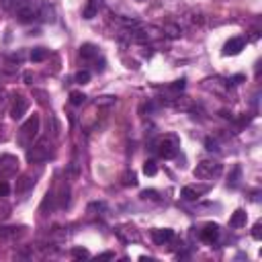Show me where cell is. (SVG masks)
<instances>
[{"label":"cell","instance_id":"1","mask_svg":"<svg viewBox=\"0 0 262 262\" xmlns=\"http://www.w3.org/2000/svg\"><path fill=\"white\" fill-rule=\"evenodd\" d=\"M39 123H41V119L35 113L23 123V127L19 129V135H17V141H19L21 147H27L29 149L33 145V141L37 139V133H39Z\"/></svg>","mask_w":262,"mask_h":262},{"label":"cell","instance_id":"2","mask_svg":"<svg viewBox=\"0 0 262 262\" xmlns=\"http://www.w3.org/2000/svg\"><path fill=\"white\" fill-rule=\"evenodd\" d=\"M41 7H43V0H23V3L15 9L17 21H19V23H33V21H39Z\"/></svg>","mask_w":262,"mask_h":262},{"label":"cell","instance_id":"3","mask_svg":"<svg viewBox=\"0 0 262 262\" xmlns=\"http://www.w3.org/2000/svg\"><path fill=\"white\" fill-rule=\"evenodd\" d=\"M154 149L158 152L164 160H172L174 156L178 154V149H180V139L174 135V133H170V135H164V137H160L158 141H156V145H154Z\"/></svg>","mask_w":262,"mask_h":262},{"label":"cell","instance_id":"4","mask_svg":"<svg viewBox=\"0 0 262 262\" xmlns=\"http://www.w3.org/2000/svg\"><path fill=\"white\" fill-rule=\"evenodd\" d=\"M221 172H223V166L217 160H203L193 170L195 178H201V180H213V178L221 176Z\"/></svg>","mask_w":262,"mask_h":262},{"label":"cell","instance_id":"5","mask_svg":"<svg viewBox=\"0 0 262 262\" xmlns=\"http://www.w3.org/2000/svg\"><path fill=\"white\" fill-rule=\"evenodd\" d=\"M47 158H49V139H47V137L39 139V141H37L35 145H31L29 152H27V160H29L31 164L45 162Z\"/></svg>","mask_w":262,"mask_h":262},{"label":"cell","instance_id":"6","mask_svg":"<svg viewBox=\"0 0 262 262\" xmlns=\"http://www.w3.org/2000/svg\"><path fill=\"white\" fill-rule=\"evenodd\" d=\"M19 170V160L11 154H0V180L15 176Z\"/></svg>","mask_w":262,"mask_h":262},{"label":"cell","instance_id":"7","mask_svg":"<svg viewBox=\"0 0 262 262\" xmlns=\"http://www.w3.org/2000/svg\"><path fill=\"white\" fill-rule=\"evenodd\" d=\"M27 111H29V98L23 96V94H17V96H15V102H13V107H11V117H13L15 121H19V119L25 117Z\"/></svg>","mask_w":262,"mask_h":262},{"label":"cell","instance_id":"8","mask_svg":"<svg viewBox=\"0 0 262 262\" xmlns=\"http://www.w3.org/2000/svg\"><path fill=\"white\" fill-rule=\"evenodd\" d=\"M115 234H117V238H119L121 242H125V244H131V242H137V240H139V232H137L133 226H121V228L115 230Z\"/></svg>","mask_w":262,"mask_h":262},{"label":"cell","instance_id":"9","mask_svg":"<svg viewBox=\"0 0 262 262\" xmlns=\"http://www.w3.org/2000/svg\"><path fill=\"white\" fill-rule=\"evenodd\" d=\"M244 47H246V39H244V37H232V39L223 45V54H226V56H238Z\"/></svg>","mask_w":262,"mask_h":262},{"label":"cell","instance_id":"10","mask_svg":"<svg viewBox=\"0 0 262 262\" xmlns=\"http://www.w3.org/2000/svg\"><path fill=\"white\" fill-rule=\"evenodd\" d=\"M152 240H154V244L164 246V244H168L170 240H174V232H172L170 228H158V230L152 232Z\"/></svg>","mask_w":262,"mask_h":262},{"label":"cell","instance_id":"11","mask_svg":"<svg viewBox=\"0 0 262 262\" xmlns=\"http://www.w3.org/2000/svg\"><path fill=\"white\" fill-rule=\"evenodd\" d=\"M217 238H219V226H217V223H207V226L201 230V240L207 242V244L217 242Z\"/></svg>","mask_w":262,"mask_h":262},{"label":"cell","instance_id":"12","mask_svg":"<svg viewBox=\"0 0 262 262\" xmlns=\"http://www.w3.org/2000/svg\"><path fill=\"white\" fill-rule=\"evenodd\" d=\"M207 191H209V186H184L180 195H182L184 201H197V199H199L201 195H205Z\"/></svg>","mask_w":262,"mask_h":262},{"label":"cell","instance_id":"13","mask_svg":"<svg viewBox=\"0 0 262 262\" xmlns=\"http://www.w3.org/2000/svg\"><path fill=\"white\" fill-rule=\"evenodd\" d=\"M100 7H102V0H86V7H84V11H82V17L88 19V21L94 19V17L98 15Z\"/></svg>","mask_w":262,"mask_h":262},{"label":"cell","instance_id":"14","mask_svg":"<svg viewBox=\"0 0 262 262\" xmlns=\"http://www.w3.org/2000/svg\"><path fill=\"white\" fill-rule=\"evenodd\" d=\"M80 58L82 60H96L98 58V47L96 45H92V43H84V45H80Z\"/></svg>","mask_w":262,"mask_h":262},{"label":"cell","instance_id":"15","mask_svg":"<svg viewBox=\"0 0 262 262\" xmlns=\"http://www.w3.org/2000/svg\"><path fill=\"white\" fill-rule=\"evenodd\" d=\"M39 21H43V23H54V21H56V11H54V7L47 5V3H43L41 13H39Z\"/></svg>","mask_w":262,"mask_h":262},{"label":"cell","instance_id":"16","mask_svg":"<svg viewBox=\"0 0 262 262\" xmlns=\"http://www.w3.org/2000/svg\"><path fill=\"white\" fill-rule=\"evenodd\" d=\"M246 219H248L246 211H244V209H238V211L232 215V219H230V228H234V230L244 228V226H246Z\"/></svg>","mask_w":262,"mask_h":262},{"label":"cell","instance_id":"17","mask_svg":"<svg viewBox=\"0 0 262 262\" xmlns=\"http://www.w3.org/2000/svg\"><path fill=\"white\" fill-rule=\"evenodd\" d=\"M23 234V228H0V240H15Z\"/></svg>","mask_w":262,"mask_h":262},{"label":"cell","instance_id":"18","mask_svg":"<svg viewBox=\"0 0 262 262\" xmlns=\"http://www.w3.org/2000/svg\"><path fill=\"white\" fill-rule=\"evenodd\" d=\"M33 184H35V180H31L29 176H21V178L17 180V186H15V191H17V193H25V191H29Z\"/></svg>","mask_w":262,"mask_h":262},{"label":"cell","instance_id":"19","mask_svg":"<svg viewBox=\"0 0 262 262\" xmlns=\"http://www.w3.org/2000/svg\"><path fill=\"white\" fill-rule=\"evenodd\" d=\"M47 56H49V51L45 47H35L31 51V62H43Z\"/></svg>","mask_w":262,"mask_h":262},{"label":"cell","instance_id":"20","mask_svg":"<svg viewBox=\"0 0 262 262\" xmlns=\"http://www.w3.org/2000/svg\"><path fill=\"white\" fill-rule=\"evenodd\" d=\"M23 3V0H0V9H3V11H15L19 5Z\"/></svg>","mask_w":262,"mask_h":262},{"label":"cell","instance_id":"21","mask_svg":"<svg viewBox=\"0 0 262 262\" xmlns=\"http://www.w3.org/2000/svg\"><path fill=\"white\" fill-rule=\"evenodd\" d=\"M156 172H158V166H156V162H154V160H145V164H143V174L156 176Z\"/></svg>","mask_w":262,"mask_h":262},{"label":"cell","instance_id":"22","mask_svg":"<svg viewBox=\"0 0 262 262\" xmlns=\"http://www.w3.org/2000/svg\"><path fill=\"white\" fill-rule=\"evenodd\" d=\"M86 96L82 92H70V102L74 104V107H80V104H84Z\"/></svg>","mask_w":262,"mask_h":262},{"label":"cell","instance_id":"23","mask_svg":"<svg viewBox=\"0 0 262 262\" xmlns=\"http://www.w3.org/2000/svg\"><path fill=\"white\" fill-rule=\"evenodd\" d=\"M7 102H9V92H7V88L0 86V115L7 109Z\"/></svg>","mask_w":262,"mask_h":262},{"label":"cell","instance_id":"24","mask_svg":"<svg viewBox=\"0 0 262 262\" xmlns=\"http://www.w3.org/2000/svg\"><path fill=\"white\" fill-rule=\"evenodd\" d=\"M74 80H76L78 84H86V82L90 80V72H88V70H82V72H78V74H76V78H74Z\"/></svg>","mask_w":262,"mask_h":262},{"label":"cell","instance_id":"25","mask_svg":"<svg viewBox=\"0 0 262 262\" xmlns=\"http://www.w3.org/2000/svg\"><path fill=\"white\" fill-rule=\"evenodd\" d=\"M240 172H242V170H240V166H236V168H234V176H232V178H230V182H228L232 189H236V186L240 184Z\"/></svg>","mask_w":262,"mask_h":262},{"label":"cell","instance_id":"26","mask_svg":"<svg viewBox=\"0 0 262 262\" xmlns=\"http://www.w3.org/2000/svg\"><path fill=\"white\" fill-rule=\"evenodd\" d=\"M72 256L74 258H90L88 250H84V248H72Z\"/></svg>","mask_w":262,"mask_h":262},{"label":"cell","instance_id":"27","mask_svg":"<svg viewBox=\"0 0 262 262\" xmlns=\"http://www.w3.org/2000/svg\"><path fill=\"white\" fill-rule=\"evenodd\" d=\"M123 184H127V186L131 184V186H135V184H137V178H135V174H133V172H127V174H125V180H123Z\"/></svg>","mask_w":262,"mask_h":262},{"label":"cell","instance_id":"28","mask_svg":"<svg viewBox=\"0 0 262 262\" xmlns=\"http://www.w3.org/2000/svg\"><path fill=\"white\" fill-rule=\"evenodd\" d=\"M252 238L254 240H262V223H256L252 228Z\"/></svg>","mask_w":262,"mask_h":262},{"label":"cell","instance_id":"29","mask_svg":"<svg viewBox=\"0 0 262 262\" xmlns=\"http://www.w3.org/2000/svg\"><path fill=\"white\" fill-rule=\"evenodd\" d=\"M9 193H11V186H9V182L0 180V197H7Z\"/></svg>","mask_w":262,"mask_h":262},{"label":"cell","instance_id":"30","mask_svg":"<svg viewBox=\"0 0 262 262\" xmlns=\"http://www.w3.org/2000/svg\"><path fill=\"white\" fill-rule=\"evenodd\" d=\"M141 197L143 199H158V193H156V191H143Z\"/></svg>","mask_w":262,"mask_h":262},{"label":"cell","instance_id":"31","mask_svg":"<svg viewBox=\"0 0 262 262\" xmlns=\"http://www.w3.org/2000/svg\"><path fill=\"white\" fill-rule=\"evenodd\" d=\"M172 90H176V92H178V90H184V78H182V80H176V82L172 84Z\"/></svg>","mask_w":262,"mask_h":262},{"label":"cell","instance_id":"32","mask_svg":"<svg viewBox=\"0 0 262 262\" xmlns=\"http://www.w3.org/2000/svg\"><path fill=\"white\" fill-rule=\"evenodd\" d=\"M207 149H211V152H213V149H217V143H215V141H211V139H207Z\"/></svg>","mask_w":262,"mask_h":262},{"label":"cell","instance_id":"33","mask_svg":"<svg viewBox=\"0 0 262 262\" xmlns=\"http://www.w3.org/2000/svg\"><path fill=\"white\" fill-rule=\"evenodd\" d=\"M139 3H143V0H139Z\"/></svg>","mask_w":262,"mask_h":262}]
</instances>
